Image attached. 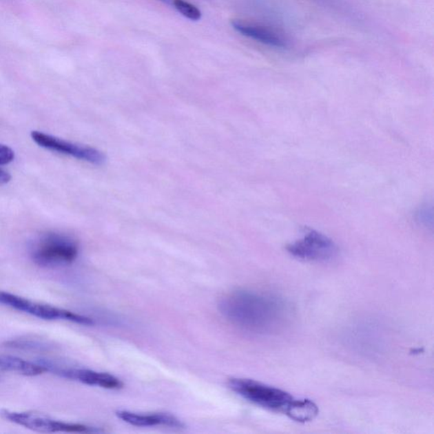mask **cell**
<instances>
[{
    "mask_svg": "<svg viewBox=\"0 0 434 434\" xmlns=\"http://www.w3.org/2000/svg\"><path fill=\"white\" fill-rule=\"evenodd\" d=\"M218 307L233 324L256 333L277 329L285 316V307L276 298L245 290L227 294L220 300Z\"/></svg>",
    "mask_w": 434,
    "mask_h": 434,
    "instance_id": "cell-1",
    "label": "cell"
},
{
    "mask_svg": "<svg viewBox=\"0 0 434 434\" xmlns=\"http://www.w3.org/2000/svg\"><path fill=\"white\" fill-rule=\"evenodd\" d=\"M79 256V245L74 239L63 234H47L32 245L31 257L43 267H60L72 264Z\"/></svg>",
    "mask_w": 434,
    "mask_h": 434,
    "instance_id": "cell-2",
    "label": "cell"
},
{
    "mask_svg": "<svg viewBox=\"0 0 434 434\" xmlns=\"http://www.w3.org/2000/svg\"><path fill=\"white\" fill-rule=\"evenodd\" d=\"M228 386L247 402L275 413H286L293 397L278 388L247 378H231Z\"/></svg>",
    "mask_w": 434,
    "mask_h": 434,
    "instance_id": "cell-3",
    "label": "cell"
},
{
    "mask_svg": "<svg viewBox=\"0 0 434 434\" xmlns=\"http://www.w3.org/2000/svg\"><path fill=\"white\" fill-rule=\"evenodd\" d=\"M0 415L6 421L24 426L37 433H90L99 432V430L91 428V426L55 420L49 415L32 413V411H13L3 409L0 411Z\"/></svg>",
    "mask_w": 434,
    "mask_h": 434,
    "instance_id": "cell-4",
    "label": "cell"
},
{
    "mask_svg": "<svg viewBox=\"0 0 434 434\" xmlns=\"http://www.w3.org/2000/svg\"><path fill=\"white\" fill-rule=\"evenodd\" d=\"M0 304L25 312V313L35 316V318L48 320V321L64 320V321H69L81 325L91 326L94 324L93 320L87 318V316L73 313L72 311L51 307L49 304L33 302L25 298L8 292L0 291Z\"/></svg>",
    "mask_w": 434,
    "mask_h": 434,
    "instance_id": "cell-5",
    "label": "cell"
},
{
    "mask_svg": "<svg viewBox=\"0 0 434 434\" xmlns=\"http://www.w3.org/2000/svg\"><path fill=\"white\" fill-rule=\"evenodd\" d=\"M287 249L297 259L316 262L333 260L338 254L337 246L333 240L313 230L309 231L303 238L289 245Z\"/></svg>",
    "mask_w": 434,
    "mask_h": 434,
    "instance_id": "cell-6",
    "label": "cell"
},
{
    "mask_svg": "<svg viewBox=\"0 0 434 434\" xmlns=\"http://www.w3.org/2000/svg\"><path fill=\"white\" fill-rule=\"evenodd\" d=\"M31 136L32 141L42 148L94 165H101L105 163V154L92 147L65 141L64 139L54 137L42 132L33 131Z\"/></svg>",
    "mask_w": 434,
    "mask_h": 434,
    "instance_id": "cell-7",
    "label": "cell"
},
{
    "mask_svg": "<svg viewBox=\"0 0 434 434\" xmlns=\"http://www.w3.org/2000/svg\"><path fill=\"white\" fill-rule=\"evenodd\" d=\"M39 363L45 366L48 371H52L55 374L60 375L62 378L79 382L81 384L105 389H113V391L123 387V382L112 374L99 373V371L90 369H61V367L55 366L50 362H43V360Z\"/></svg>",
    "mask_w": 434,
    "mask_h": 434,
    "instance_id": "cell-8",
    "label": "cell"
},
{
    "mask_svg": "<svg viewBox=\"0 0 434 434\" xmlns=\"http://www.w3.org/2000/svg\"><path fill=\"white\" fill-rule=\"evenodd\" d=\"M231 25L242 35L256 40L265 45L275 48V49H285L288 46V42L283 36L273 29L242 20L231 21Z\"/></svg>",
    "mask_w": 434,
    "mask_h": 434,
    "instance_id": "cell-9",
    "label": "cell"
},
{
    "mask_svg": "<svg viewBox=\"0 0 434 434\" xmlns=\"http://www.w3.org/2000/svg\"><path fill=\"white\" fill-rule=\"evenodd\" d=\"M116 417L127 424L135 426H164L181 428L183 424L175 415L169 413L143 414L128 411H116Z\"/></svg>",
    "mask_w": 434,
    "mask_h": 434,
    "instance_id": "cell-10",
    "label": "cell"
},
{
    "mask_svg": "<svg viewBox=\"0 0 434 434\" xmlns=\"http://www.w3.org/2000/svg\"><path fill=\"white\" fill-rule=\"evenodd\" d=\"M0 369L27 377L39 376L48 371L46 367L41 363H33L14 356L3 355H0Z\"/></svg>",
    "mask_w": 434,
    "mask_h": 434,
    "instance_id": "cell-11",
    "label": "cell"
},
{
    "mask_svg": "<svg viewBox=\"0 0 434 434\" xmlns=\"http://www.w3.org/2000/svg\"><path fill=\"white\" fill-rule=\"evenodd\" d=\"M319 413L318 406L310 400H298L294 398L285 414L292 420L299 422H307L313 420Z\"/></svg>",
    "mask_w": 434,
    "mask_h": 434,
    "instance_id": "cell-12",
    "label": "cell"
},
{
    "mask_svg": "<svg viewBox=\"0 0 434 434\" xmlns=\"http://www.w3.org/2000/svg\"><path fill=\"white\" fill-rule=\"evenodd\" d=\"M172 6L183 14V17L191 21H198L201 18V11L196 6L192 5L185 0H172Z\"/></svg>",
    "mask_w": 434,
    "mask_h": 434,
    "instance_id": "cell-13",
    "label": "cell"
},
{
    "mask_svg": "<svg viewBox=\"0 0 434 434\" xmlns=\"http://www.w3.org/2000/svg\"><path fill=\"white\" fill-rule=\"evenodd\" d=\"M6 344L8 345V347L24 349V351H38V349L41 351V349L48 347V345L43 342L32 340V338H19V340H11Z\"/></svg>",
    "mask_w": 434,
    "mask_h": 434,
    "instance_id": "cell-14",
    "label": "cell"
},
{
    "mask_svg": "<svg viewBox=\"0 0 434 434\" xmlns=\"http://www.w3.org/2000/svg\"><path fill=\"white\" fill-rule=\"evenodd\" d=\"M417 219L421 224H424L425 226H428V223H433V209L428 207V205L422 207L420 211L417 212Z\"/></svg>",
    "mask_w": 434,
    "mask_h": 434,
    "instance_id": "cell-15",
    "label": "cell"
},
{
    "mask_svg": "<svg viewBox=\"0 0 434 434\" xmlns=\"http://www.w3.org/2000/svg\"><path fill=\"white\" fill-rule=\"evenodd\" d=\"M14 153L10 147L0 145V165H6L13 161Z\"/></svg>",
    "mask_w": 434,
    "mask_h": 434,
    "instance_id": "cell-16",
    "label": "cell"
},
{
    "mask_svg": "<svg viewBox=\"0 0 434 434\" xmlns=\"http://www.w3.org/2000/svg\"><path fill=\"white\" fill-rule=\"evenodd\" d=\"M11 176L6 171L0 167V185H6L10 181Z\"/></svg>",
    "mask_w": 434,
    "mask_h": 434,
    "instance_id": "cell-17",
    "label": "cell"
},
{
    "mask_svg": "<svg viewBox=\"0 0 434 434\" xmlns=\"http://www.w3.org/2000/svg\"><path fill=\"white\" fill-rule=\"evenodd\" d=\"M159 1H163L164 3H170L171 0H159Z\"/></svg>",
    "mask_w": 434,
    "mask_h": 434,
    "instance_id": "cell-18",
    "label": "cell"
}]
</instances>
